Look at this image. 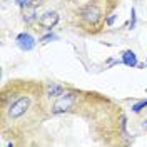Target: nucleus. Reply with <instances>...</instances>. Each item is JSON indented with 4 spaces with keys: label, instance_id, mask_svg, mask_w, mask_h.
I'll list each match as a JSON object with an SVG mask.
<instances>
[{
    "label": "nucleus",
    "instance_id": "1",
    "mask_svg": "<svg viewBox=\"0 0 147 147\" xmlns=\"http://www.w3.org/2000/svg\"><path fill=\"white\" fill-rule=\"evenodd\" d=\"M115 7V0H92L85 7L79 10L77 18H79V27L84 28L89 34L99 32L104 25L105 20Z\"/></svg>",
    "mask_w": 147,
    "mask_h": 147
},
{
    "label": "nucleus",
    "instance_id": "2",
    "mask_svg": "<svg viewBox=\"0 0 147 147\" xmlns=\"http://www.w3.org/2000/svg\"><path fill=\"white\" fill-rule=\"evenodd\" d=\"M12 95H13V99L2 97V122H3V125L7 122H15V120H20L22 117L28 115L34 109L35 100H38L40 92L38 94H25L20 89H13Z\"/></svg>",
    "mask_w": 147,
    "mask_h": 147
},
{
    "label": "nucleus",
    "instance_id": "3",
    "mask_svg": "<svg viewBox=\"0 0 147 147\" xmlns=\"http://www.w3.org/2000/svg\"><path fill=\"white\" fill-rule=\"evenodd\" d=\"M79 100V95L75 92H65L60 97H57L55 104L52 105V114H62V112H69L70 109L75 107V104Z\"/></svg>",
    "mask_w": 147,
    "mask_h": 147
},
{
    "label": "nucleus",
    "instance_id": "4",
    "mask_svg": "<svg viewBox=\"0 0 147 147\" xmlns=\"http://www.w3.org/2000/svg\"><path fill=\"white\" fill-rule=\"evenodd\" d=\"M59 18H60V15H59L55 10H49V12H44V13L38 17L37 24L44 28V30H52V28L59 24Z\"/></svg>",
    "mask_w": 147,
    "mask_h": 147
},
{
    "label": "nucleus",
    "instance_id": "5",
    "mask_svg": "<svg viewBox=\"0 0 147 147\" xmlns=\"http://www.w3.org/2000/svg\"><path fill=\"white\" fill-rule=\"evenodd\" d=\"M17 45L20 47V50L30 52V50L35 47V38L30 35L28 32H22V34L17 37Z\"/></svg>",
    "mask_w": 147,
    "mask_h": 147
},
{
    "label": "nucleus",
    "instance_id": "6",
    "mask_svg": "<svg viewBox=\"0 0 147 147\" xmlns=\"http://www.w3.org/2000/svg\"><path fill=\"white\" fill-rule=\"evenodd\" d=\"M62 94H65V87L57 82H49L44 87V95L45 97H60Z\"/></svg>",
    "mask_w": 147,
    "mask_h": 147
},
{
    "label": "nucleus",
    "instance_id": "7",
    "mask_svg": "<svg viewBox=\"0 0 147 147\" xmlns=\"http://www.w3.org/2000/svg\"><path fill=\"white\" fill-rule=\"evenodd\" d=\"M122 64L127 67H136L137 65V55L134 50H125L122 54Z\"/></svg>",
    "mask_w": 147,
    "mask_h": 147
},
{
    "label": "nucleus",
    "instance_id": "8",
    "mask_svg": "<svg viewBox=\"0 0 147 147\" xmlns=\"http://www.w3.org/2000/svg\"><path fill=\"white\" fill-rule=\"evenodd\" d=\"M147 107V99H142V100L136 102L134 105H132V112H136V114H139L142 109H146Z\"/></svg>",
    "mask_w": 147,
    "mask_h": 147
},
{
    "label": "nucleus",
    "instance_id": "9",
    "mask_svg": "<svg viewBox=\"0 0 147 147\" xmlns=\"http://www.w3.org/2000/svg\"><path fill=\"white\" fill-rule=\"evenodd\" d=\"M17 2V5L18 7H22V9H27V7H30V5H40L42 2H34V0H15Z\"/></svg>",
    "mask_w": 147,
    "mask_h": 147
},
{
    "label": "nucleus",
    "instance_id": "10",
    "mask_svg": "<svg viewBox=\"0 0 147 147\" xmlns=\"http://www.w3.org/2000/svg\"><path fill=\"white\" fill-rule=\"evenodd\" d=\"M130 28H134V25H136V10L132 9V12H130Z\"/></svg>",
    "mask_w": 147,
    "mask_h": 147
},
{
    "label": "nucleus",
    "instance_id": "11",
    "mask_svg": "<svg viewBox=\"0 0 147 147\" xmlns=\"http://www.w3.org/2000/svg\"><path fill=\"white\" fill-rule=\"evenodd\" d=\"M114 20H115V15H114V13H110L109 17H107V20H105V25H112V24H114Z\"/></svg>",
    "mask_w": 147,
    "mask_h": 147
},
{
    "label": "nucleus",
    "instance_id": "12",
    "mask_svg": "<svg viewBox=\"0 0 147 147\" xmlns=\"http://www.w3.org/2000/svg\"><path fill=\"white\" fill-rule=\"evenodd\" d=\"M54 38H55V35H47V37H44V38H42V42L45 44V42H49V40H54Z\"/></svg>",
    "mask_w": 147,
    "mask_h": 147
},
{
    "label": "nucleus",
    "instance_id": "13",
    "mask_svg": "<svg viewBox=\"0 0 147 147\" xmlns=\"http://www.w3.org/2000/svg\"><path fill=\"white\" fill-rule=\"evenodd\" d=\"M144 127H146V130H147V119L144 120Z\"/></svg>",
    "mask_w": 147,
    "mask_h": 147
},
{
    "label": "nucleus",
    "instance_id": "14",
    "mask_svg": "<svg viewBox=\"0 0 147 147\" xmlns=\"http://www.w3.org/2000/svg\"><path fill=\"white\" fill-rule=\"evenodd\" d=\"M146 67H147V59H146Z\"/></svg>",
    "mask_w": 147,
    "mask_h": 147
}]
</instances>
